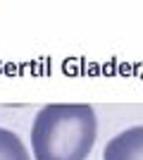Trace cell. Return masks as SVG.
<instances>
[{
    "label": "cell",
    "instance_id": "cell-1",
    "mask_svg": "<svg viewBox=\"0 0 143 160\" xmlns=\"http://www.w3.org/2000/svg\"><path fill=\"white\" fill-rule=\"evenodd\" d=\"M95 134L91 105H45L31 127V151L36 160H86Z\"/></svg>",
    "mask_w": 143,
    "mask_h": 160
},
{
    "label": "cell",
    "instance_id": "cell-2",
    "mask_svg": "<svg viewBox=\"0 0 143 160\" xmlns=\"http://www.w3.org/2000/svg\"><path fill=\"white\" fill-rule=\"evenodd\" d=\"M102 160H143V127H131L107 141Z\"/></svg>",
    "mask_w": 143,
    "mask_h": 160
},
{
    "label": "cell",
    "instance_id": "cell-3",
    "mask_svg": "<svg viewBox=\"0 0 143 160\" xmlns=\"http://www.w3.org/2000/svg\"><path fill=\"white\" fill-rule=\"evenodd\" d=\"M0 160H31L19 136L0 127Z\"/></svg>",
    "mask_w": 143,
    "mask_h": 160
}]
</instances>
